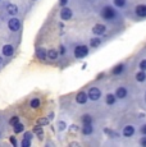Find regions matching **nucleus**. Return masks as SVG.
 Wrapping results in <instances>:
<instances>
[{"label":"nucleus","mask_w":146,"mask_h":147,"mask_svg":"<svg viewBox=\"0 0 146 147\" xmlns=\"http://www.w3.org/2000/svg\"><path fill=\"white\" fill-rule=\"evenodd\" d=\"M114 4H116L118 8H122L126 5V0H114Z\"/></svg>","instance_id":"obj_23"},{"label":"nucleus","mask_w":146,"mask_h":147,"mask_svg":"<svg viewBox=\"0 0 146 147\" xmlns=\"http://www.w3.org/2000/svg\"><path fill=\"white\" fill-rule=\"evenodd\" d=\"M82 121H83V124H85V123H91L92 119H91V117H90V115H83V117H82Z\"/></svg>","instance_id":"obj_25"},{"label":"nucleus","mask_w":146,"mask_h":147,"mask_svg":"<svg viewBox=\"0 0 146 147\" xmlns=\"http://www.w3.org/2000/svg\"><path fill=\"white\" fill-rule=\"evenodd\" d=\"M89 97L91 98V100H94V101H96V100H99L100 98V96H101V91H100L97 87H92V88H90V91H89Z\"/></svg>","instance_id":"obj_3"},{"label":"nucleus","mask_w":146,"mask_h":147,"mask_svg":"<svg viewBox=\"0 0 146 147\" xmlns=\"http://www.w3.org/2000/svg\"><path fill=\"white\" fill-rule=\"evenodd\" d=\"M24 138H27V140H31V138H32V133H30V132L24 133Z\"/></svg>","instance_id":"obj_32"},{"label":"nucleus","mask_w":146,"mask_h":147,"mask_svg":"<svg viewBox=\"0 0 146 147\" xmlns=\"http://www.w3.org/2000/svg\"><path fill=\"white\" fill-rule=\"evenodd\" d=\"M33 132H35V133L37 134L40 138H41V136H43V133H44V132H43V128H41V125H40V127H35V128H33Z\"/></svg>","instance_id":"obj_21"},{"label":"nucleus","mask_w":146,"mask_h":147,"mask_svg":"<svg viewBox=\"0 0 146 147\" xmlns=\"http://www.w3.org/2000/svg\"><path fill=\"white\" fill-rule=\"evenodd\" d=\"M136 80L139 81V82L146 81V73H145V70H141V72L137 73V74H136Z\"/></svg>","instance_id":"obj_16"},{"label":"nucleus","mask_w":146,"mask_h":147,"mask_svg":"<svg viewBox=\"0 0 146 147\" xmlns=\"http://www.w3.org/2000/svg\"><path fill=\"white\" fill-rule=\"evenodd\" d=\"M0 64H1V58H0Z\"/></svg>","instance_id":"obj_36"},{"label":"nucleus","mask_w":146,"mask_h":147,"mask_svg":"<svg viewBox=\"0 0 146 147\" xmlns=\"http://www.w3.org/2000/svg\"><path fill=\"white\" fill-rule=\"evenodd\" d=\"M58 127H59V131H64V129H66V123H64V121H59Z\"/></svg>","instance_id":"obj_30"},{"label":"nucleus","mask_w":146,"mask_h":147,"mask_svg":"<svg viewBox=\"0 0 146 147\" xmlns=\"http://www.w3.org/2000/svg\"><path fill=\"white\" fill-rule=\"evenodd\" d=\"M8 26L12 31H18L19 27H21V22H19V19L17 18H12L9 21V23H8Z\"/></svg>","instance_id":"obj_5"},{"label":"nucleus","mask_w":146,"mask_h":147,"mask_svg":"<svg viewBox=\"0 0 146 147\" xmlns=\"http://www.w3.org/2000/svg\"><path fill=\"white\" fill-rule=\"evenodd\" d=\"M3 54H4L5 56L13 55V47L10 46V45H5V46L3 47Z\"/></svg>","instance_id":"obj_12"},{"label":"nucleus","mask_w":146,"mask_h":147,"mask_svg":"<svg viewBox=\"0 0 146 147\" xmlns=\"http://www.w3.org/2000/svg\"><path fill=\"white\" fill-rule=\"evenodd\" d=\"M141 133L144 134V136H146V125H142L141 127Z\"/></svg>","instance_id":"obj_33"},{"label":"nucleus","mask_w":146,"mask_h":147,"mask_svg":"<svg viewBox=\"0 0 146 147\" xmlns=\"http://www.w3.org/2000/svg\"><path fill=\"white\" fill-rule=\"evenodd\" d=\"M82 133L86 134V136H89V134L92 133V125H91V123H85V124H83Z\"/></svg>","instance_id":"obj_11"},{"label":"nucleus","mask_w":146,"mask_h":147,"mask_svg":"<svg viewBox=\"0 0 146 147\" xmlns=\"http://www.w3.org/2000/svg\"><path fill=\"white\" fill-rule=\"evenodd\" d=\"M36 55H37V58H39V59L44 60V59L47 56V51H46L45 49H43V47H41V49H39L37 51H36Z\"/></svg>","instance_id":"obj_13"},{"label":"nucleus","mask_w":146,"mask_h":147,"mask_svg":"<svg viewBox=\"0 0 146 147\" xmlns=\"http://www.w3.org/2000/svg\"><path fill=\"white\" fill-rule=\"evenodd\" d=\"M47 123H49V120H47L46 118H41V119L37 120V124H39V125H46Z\"/></svg>","instance_id":"obj_24"},{"label":"nucleus","mask_w":146,"mask_h":147,"mask_svg":"<svg viewBox=\"0 0 146 147\" xmlns=\"http://www.w3.org/2000/svg\"><path fill=\"white\" fill-rule=\"evenodd\" d=\"M30 145H31V140L24 138V140L22 141V147H30Z\"/></svg>","instance_id":"obj_27"},{"label":"nucleus","mask_w":146,"mask_h":147,"mask_svg":"<svg viewBox=\"0 0 146 147\" xmlns=\"http://www.w3.org/2000/svg\"><path fill=\"white\" fill-rule=\"evenodd\" d=\"M10 124H12V125H16L17 123H19V118L18 117H13L12 119H10V121H9Z\"/></svg>","instance_id":"obj_28"},{"label":"nucleus","mask_w":146,"mask_h":147,"mask_svg":"<svg viewBox=\"0 0 146 147\" xmlns=\"http://www.w3.org/2000/svg\"><path fill=\"white\" fill-rule=\"evenodd\" d=\"M136 14L139 17H146V5H139V7H136Z\"/></svg>","instance_id":"obj_10"},{"label":"nucleus","mask_w":146,"mask_h":147,"mask_svg":"<svg viewBox=\"0 0 146 147\" xmlns=\"http://www.w3.org/2000/svg\"><path fill=\"white\" fill-rule=\"evenodd\" d=\"M104 132H105V133H108L112 138H116V137H118V133H114V132L109 131V129H104Z\"/></svg>","instance_id":"obj_26"},{"label":"nucleus","mask_w":146,"mask_h":147,"mask_svg":"<svg viewBox=\"0 0 146 147\" xmlns=\"http://www.w3.org/2000/svg\"><path fill=\"white\" fill-rule=\"evenodd\" d=\"M116 10L113 9L112 7H104L103 8V10H101V17L104 19H113L114 17H116Z\"/></svg>","instance_id":"obj_1"},{"label":"nucleus","mask_w":146,"mask_h":147,"mask_svg":"<svg viewBox=\"0 0 146 147\" xmlns=\"http://www.w3.org/2000/svg\"><path fill=\"white\" fill-rule=\"evenodd\" d=\"M47 56H49L50 59H53V60H54V59L58 58V51H57V50H54V49L49 50V51H47Z\"/></svg>","instance_id":"obj_17"},{"label":"nucleus","mask_w":146,"mask_h":147,"mask_svg":"<svg viewBox=\"0 0 146 147\" xmlns=\"http://www.w3.org/2000/svg\"><path fill=\"white\" fill-rule=\"evenodd\" d=\"M140 145H141L142 147H146V136H145V137H142L141 140H140Z\"/></svg>","instance_id":"obj_31"},{"label":"nucleus","mask_w":146,"mask_h":147,"mask_svg":"<svg viewBox=\"0 0 146 147\" xmlns=\"http://www.w3.org/2000/svg\"><path fill=\"white\" fill-rule=\"evenodd\" d=\"M23 129H24V125H23V124H21V123H17L14 125V132H16V133L23 132Z\"/></svg>","instance_id":"obj_20"},{"label":"nucleus","mask_w":146,"mask_h":147,"mask_svg":"<svg viewBox=\"0 0 146 147\" xmlns=\"http://www.w3.org/2000/svg\"><path fill=\"white\" fill-rule=\"evenodd\" d=\"M72 14L73 13L69 8H63L60 12V17H62V19H64V21H68V19L72 18Z\"/></svg>","instance_id":"obj_6"},{"label":"nucleus","mask_w":146,"mask_h":147,"mask_svg":"<svg viewBox=\"0 0 146 147\" xmlns=\"http://www.w3.org/2000/svg\"><path fill=\"white\" fill-rule=\"evenodd\" d=\"M116 100H117L116 95H112V94L106 95V104H108V105H113V104L116 102Z\"/></svg>","instance_id":"obj_14"},{"label":"nucleus","mask_w":146,"mask_h":147,"mask_svg":"<svg viewBox=\"0 0 146 147\" xmlns=\"http://www.w3.org/2000/svg\"><path fill=\"white\" fill-rule=\"evenodd\" d=\"M100 38H97V37H94V38H91V40H90V45H91L92 47H96V46H99L100 45Z\"/></svg>","instance_id":"obj_18"},{"label":"nucleus","mask_w":146,"mask_h":147,"mask_svg":"<svg viewBox=\"0 0 146 147\" xmlns=\"http://www.w3.org/2000/svg\"><path fill=\"white\" fill-rule=\"evenodd\" d=\"M89 96L85 94V92H80L77 96H76V101H77L78 104H86V101H87Z\"/></svg>","instance_id":"obj_7"},{"label":"nucleus","mask_w":146,"mask_h":147,"mask_svg":"<svg viewBox=\"0 0 146 147\" xmlns=\"http://www.w3.org/2000/svg\"><path fill=\"white\" fill-rule=\"evenodd\" d=\"M7 10L9 14H12V16H14V14H17V12H18V9H17V7L14 4H9L7 7Z\"/></svg>","instance_id":"obj_15"},{"label":"nucleus","mask_w":146,"mask_h":147,"mask_svg":"<svg viewBox=\"0 0 146 147\" xmlns=\"http://www.w3.org/2000/svg\"><path fill=\"white\" fill-rule=\"evenodd\" d=\"M116 96L118 98H124L126 96H127V88H124V87H119V88H117Z\"/></svg>","instance_id":"obj_8"},{"label":"nucleus","mask_w":146,"mask_h":147,"mask_svg":"<svg viewBox=\"0 0 146 147\" xmlns=\"http://www.w3.org/2000/svg\"><path fill=\"white\" fill-rule=\"evenodd\" d=\"M67 1H68V0H60V5H63L64 7V5L67 4Z\"/></svg>","instance_id":"obj_35"},{"label":"nucleus","mask_w":146,"mask_h":147,"mask_svg":"<svg viewBox=\"0 0 146 147\" xmlns=\"http://www.w3.org/2000/svg\"><path fill=\"white\" fill-rule=\"evenodd\" d=\"M140 68H141V70H146V59L140 61Z\"/></svg>","instance_id":"obj_29"},{"label":"nucleus","mask_w":146,"mask_h":147,"mask_svg":"<svg viewBox=\"0 0 146 147\" xmlns=\"http://www.w3.org/2000/svg\"><path fill=\"white\" fill-rule=\"evenodd\" d=\"M135 133V128L132 125H127L123 128V136L124 137H131V136H133Z\"/></svg>","instance_id":"obj_9"},{"label":"nucleus","mask_w":146,"mask_h":147,"mask_svg":"<svg viewBox=\"0 0 146 147\" xmlns=\"http://www.w3.org/2000/svg\"><path fill=\"white\" fill-rule=\"evenodd\" d=\"M105 31H106V27L104 26V24H95L94 27H92V32H94V35H96V36H101L105 33Z\"/></svg>","instance_id":"obj_4"},{"label":"nucleus","mask_w":146,"mask_h":147,"mask_svg":"<svg viewBox=\"0 0 146 147\" xmlns=\"http://www.w3.org/2000/svg\"><path fill=\"white\" fill-rule=\"evenodd\" d=\"M122 70H123V65H122V64H119V65H117V67L113 69V74H114V76L120 74V73H122Z\"/></svg>","instance_id":"obj_19"},{"label":"nucleus","mask_w":146,"mask_h":147,"mask_svg":"<svg viewBox=\"0 0 146 147\" xmlns=\"http://www.w3.org/2000/svg\"><path fill=\"white\" fill-rule=\"evenodd\" d=\"M31 106H32L33 109L39 107V106H40V100H39V98H33V100L31 101Z\"/></svg>","instance_id":"obj_22"},{"label":"nucleus","mask_w":146,"mask_h":147,"mask_svg":"<svg viewBox=\"0 0 146 147\" xmlns=\"http://www.w3.org/2000/svg\"><path fill=\"white\" fill-rule=\"evenodd\" d=\"M71 131H72V132H74V131H76V132H77V131H78V128H77V125H72V128H71Z\"/></svg>","instance_id":"obj_34"},{"label":"nucleus","mask_w":146,"mask_h":147,"mask_svg":"<svg viewBox=\"0 0 146 147\" xmlns=\"http://www.w3.org/2000/svg\"><path fill=\"white\" fill-rule=\"evenodd\" d=\"M87 54H89V49H87V46H85V45H78V46L74 49L76 58H83V56H86Z\"/></svg>","instance_id":"obj_2"}]
</instances>
